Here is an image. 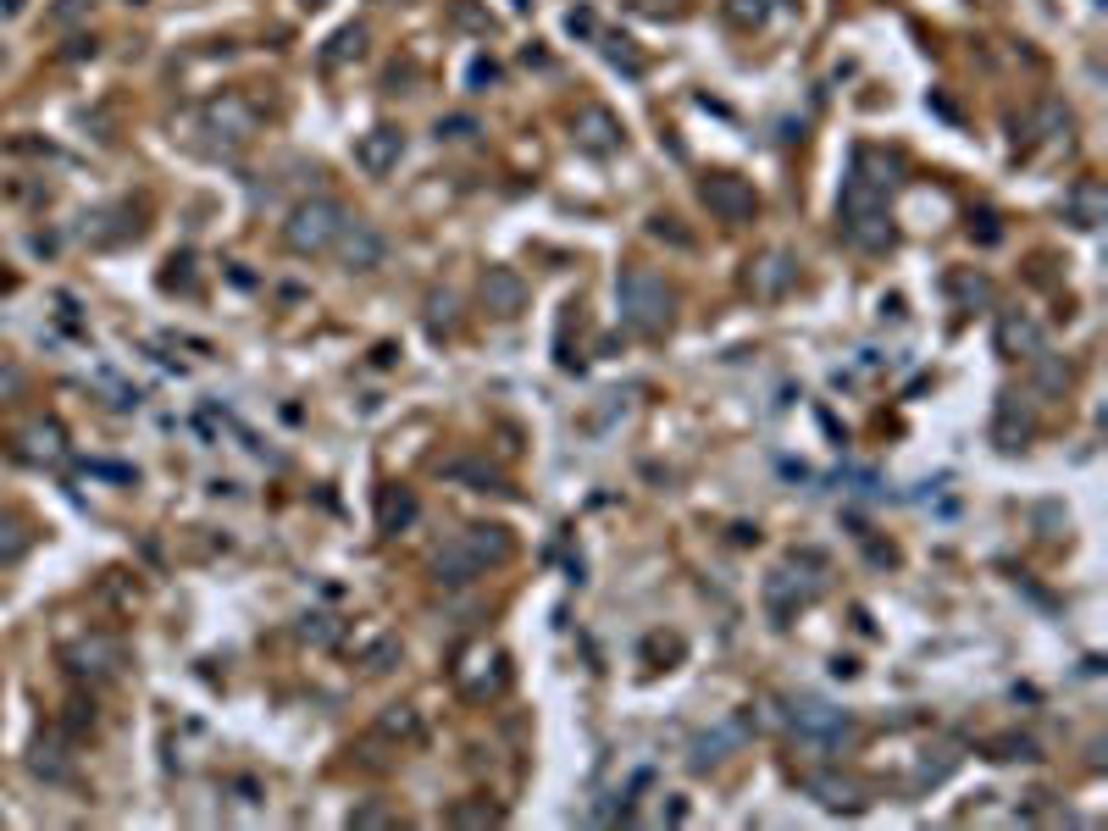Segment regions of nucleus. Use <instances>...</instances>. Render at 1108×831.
<instances>
[{
	"mask_svg": "<svg viewBox=\"0 0 1108 831\" xmlns=\"http://www.w3.org/2000/svg\"><path fill=\"white\" fill-rule=\"evenodd\" d=\"M416 522V499L410 493H383V532H399Z\"/></svg>",
	"mask_w": 1108,
	"mask_h": 831,
	"instance_id": "a211bd4d",
	"label": "nucleus"
},
{
	"mask_svg": "<svg viewBox=\"0 0 1108 831\" xmlns=\"http://www.w3.org/2000/svg\"><path fill=\"white\" fill-rule=\"evenodd\" d=\"M571 34H593V12H571Z\"/></svg>",
	"mask_w": 1108,
	"mask_h": 831,
	"instance_id": "c85d7f7f",
	"label": "nucleus"
},
{
	"mask_svg": "<svg viewBox=\"0 0 1108 831\" xmlns=\"http://www.w3.org/2000/svg\"><path fill=\"white\" fill-rule=\"evenodd\" d=\"M18 7H23V0H0V12H7V17H12V12H18Z\"/></svg>",
	"mask_w": 1108,
	"mask_h": 831,
	"instance_id": "7c9ffc66",
	"label": "nucleus"
},
{
	"mask_svg": "<svg viewBox=\"0 0 1108 831\" xmlns=\"http://www.w3.org/2000/svg\"><path fill=\"white\" fill-rule=\"evenodd\" d=\"M206 122L222 128L228 144H244V139L255 133V112H249L244 101H233V95H228V101H211V106H206Z\"/></svg>",
	"mask_w": 1108,
	"mask_h": 831,
	"instance_id": "4468645a",
	"label": "nucleus"
},
{
	"mask_svg": "<svg viewBox=\"0 0 1108 831\" xmlns=\"http://www.w3.org/2000/svg\"><path fill=\"white\" fill-rule=\"evenodd\" d=\"M482 300H488L493 316H516V311L527 305V283H522V272H516V267H488V278H482Z\"/></svg>",
	"mask_w": 1108,
	"mask_h": 831,
	"instance_id": "9d476101",
	"label": "nucleus"
},
{
	"mask_svg": "<svg viewBox=\"0 0 1108 831\" xmlns=\"http://www.w3.org/2000/svg\"><path fill=\"white\" fill-rule=\"evenodd\" d=\"M34 771H39V776H56V782L67 776V760H61V748H56V742H50V748H45V742L34 748Z\"/></svg>",
	"mask_w": 1108,
	"mask_h": 831,
	"instance_id": "412c9836",
	"label": "nucleus"
},
{
	"mask_svg": "<svg viewBox=\"0 0 1108 831\" xmlns=\"http://www.w3.org/2000/svg\"><path fill=\"white\" fill-rule=\"evenodd\" d=\"M616 305H621V321L632 327V332H665L670 327V289H665V278L660 272H649V267H627L621 278H616Z\"/></svg>",
	"mask_w": 1108,
	"mask_h": 831,
	"instance_id": "f257e3e1",
	"label": "nucleus"
},
{
	"mask_svg": "<svg viewBox=\"0 0 1108 831\" xmlns=\"http://www.w3.org/2000/svg\"><path fill=\"white\" fill-rule=\"evenodd\" d=\"M998 350L1014 355V361L1042 355V327H1037L1031 316H1019V311H1003V316H998Z\"/></svg>",
	"mask_w": 1108,
	"mask_h": 831,
	"instance_id": "1a4fd4ad",
	"label": "nucleus"
},
{
	"mask_svg": "<svg viewBox=\"0 0 1108 831\" xmlns=\"http://www.w3.org/2000/svg\"><path fill=\"white\" fill-rule=\"evenodd\" d=\"M399 161H405V133L399 128H372V133L355 139V166H361V173L388 178Z\"/></svg>",
	"mask_w": 1108,
	"mask_h": 831,
	"instance_id": "20e7f679",
	"label": "nucleus"
},
{
	"mask_svg": "<svg viewBox=\"0 0 1108 831\" xmlns=\"http://www.w3.org/2000/svg\"><path fill=\"white\" fill-rule=\"evenodd\" d=\"M1070 206H1075V222H1081V227H1097V211H1103V189H1097V184H1081Z\"/></svg>",
	"mask_w": 1108,
	"mask_h": 831,
	"instance_id": "6ab92c4d",
	"label": "nucleus"
},
{
	"mask_svg": "<svg viewBox=\"0 0 1108 831\" xmlns=\"http://www.w3.org/2000/svg\"><path fill=\"white\" fill-rule=\"evenodd\" d=\"M23 388V377H18V366H0V394H18Z\"/></svg>",
	"mask_w": 1108,
	"mask_h": 831,
	"instance_id": "bb28decb",
	"label": "nucleus"
},
{
	"mask_svg": "<svg viewBox=\"0 0 1108 831\" xmlns=\"http://www.w3.org/2000/svg\"><path fill=\"white\" fill-rule=\"evenodd\" d=\"M305 637H316V643H327L333 637V627H327V616H305V627H300Z\"/></svg>",
	"mask_w": 1108,
	"mask_h": 831,
	"instance_id": "393cba45",
	"label": "nucleus"
},
{
	"mask_svg": "<svg viewBox=\"0 0 1108 831\" xmlns=\"http://www.w3.org/2000/svg\"><path fill=\"white\" fill-rule=\"evenodd\" d=\"M338 256H345V267L350 272H377L383 267V256H388V244H383V233L377 227H366V222H350L345 233H338Z\"/></svg>",
	"mask_w": 1108,
	"mask_h": 831,
	"instance_id": "39448f33",
	"label": "nucleus"
},
{
	"mask_svg": "<svg viewBox=\"0 0 1108 831\" xmlns=\"http://www.w3.org/2000/svg\"><path fill=\"white\" fill-rule=\"evenodd\" d=\"M699 200H704L721 222H754V211H759L754 184H743V178H732V173H710V178L699 184Z\"/></svg>",
	"mask_w": 1108,
	"mask_h": 831,
	"instance_id": "7ed1b4c3",
	"label": "nucleus"
},
{
	"mask_svg": "<svg viewBox=\"0 0 1108 831\" xmlns=\"http://www.w3.org/2000/svg\"><path fill=\"white\" fill-rule=\"evenodd\" d=\"M361 39H366L361 28H345V34H338V39L327 45V56H322V61H327V67H338L345 56H361Z\"/></svg>",
	"mask_w": 1108,
	"mask_h": 831,
	"instance_id": "aec40b11",
	"label": "nucleus"
},
{
	"mask_svg": "<svg viewBox=\"0 0 1108 831\" xmlns=\"http://www.w3.org/2000/svg\"><path fill=\"white\" fill-rule=\"evenodd\" d=\"M350 227V211L338 206V200H305V206H294L289 211V227H283V238H289V249L294 256H327V249L338 244V233Z\"/></svg>",
	"mask_w": 1108,
	"mask_h": 831,
	"instance_id": "f03ea898",
	"label": "nucleus"
},
{
	"mask_svg": "<svg viewBox=\"0 0 1108 831\" xmlns=\"http://www.w3.org/2000/svg\"><path fill=\"white\" fill-rule=\"evenodd\" d=\"M471 133H477L471 117H444V122H439V139H450V144H460V139H471Z\"/></svg>",
	"mask_w": 1108,
	"mask_h": 831,
	"instance_id": "4be33fe9",
	"label": "nucleus"
},
{
	"mask_svg": "<svg viewBox=\"0 0 1108 831\" xmlns=\"http://www.w3.org/2000/svg\"><path fill=\"white\" fill-rule=\"evenodd\" d=\"M482 571H488V565L477 560V549H471L466 538H450V543L433 554V576L444 582V588H466V582L482 576Z\"/></svg>",
	"mask_w": 1108,
	"mask_h": 831,
	"instance_id": "6e6552de",
	"label": "nucleus"
},
{
	"mask_svg": "<svg viewBox=\"0 0 1108 831\" xmlns=\"http://www.w3.org/2000/svg\"><path fill=\"white\" fill-rule=\"evenodd\" d=\"M842 233L854 238L860 249H887V244H893L887 206H876V211H842Z\"/></svg>",
	"mask_w": 1108,
	"mask_h": 831,
	"instance_id": "ddd939ff",
	"label": "nucleus"
},
{
	"mask_svg": "<svg viewBox=\"0 0 1108 831\" xmlns=\"http://www.w3.org/2000/svg\"><path fill=\"white\" fill-rule=\"evenodd\" d=\"M67 659H72V677H117L123 671V643L95 632V637H83Z\"/></svg>",
	"mask_w": 1108,
	"mask_h": 831,
	"instance_id": "0eeeda50",
	"label": "nucleus"
},
{
	"mask_svg": "<svg viewBox=\"0 0 1108 831\" xmlns=\"http://www.w3.org/2000/svg\"><path fill=\"white\" fill-rule=\"evenodd\" d=\"M305 7H327V0H305Z\"/></svg>",
	"mask_w": 1108,
	"mask_h": 831,
	"instance_id": "2f4dec72",
	"label": "nucleus"
},
{
	"mask_svg": "<svg viewBox=\"0 0 1108 831\" xmlns=\"http://www.w3.org/2000/svg\"><path fill=\"white\" fill-rule=\"evenodd\" d=\"M23 554H28V532H23V522L0 516V565H18Z\"/></svg>",
	"mask_w": 1108,
	"mask_h": 831,
	"instance_id": "f3484780",
	"label": "nucleus"
},
{
	"mask_svg": "<svg viewBox=\"0 0 1108 831\" xmlns=\"http://www.w3.org/2000/svg\"><path fill=\"white\" fill-rule=\"evenodd\" d=\"M383 731H394V737H416V715H410V710H388V715H383Z\"/></svg>",
	"mask_w": 1108,
	"mask_h": 831,
	"instance_id": "5701e85b",
	"label": "nucleus"
},
{
	"mask_svg": "<svg viewBox=\"0 0 1108 831\" xmlns=\"http://www.w3.org/2000/svg\"><path fill=\"white\" fill-rule=\"evenodd\" d=\"M493 78H499L493 61H471V83H493Z\"/></svg>",
	"mask_w": 1108,
	"mask_h": 831,
	"instance_id": "a878e982",
	"label": "nucleus"
},
{
	"mask_svg": "<svg viewBox=\"0 0 1108 831\" xmlns=\"http://www.w3.org/2000/svg\"><path fill=\"white\" fill-rule=\"evenodd\" d=\"M571 128H576V144H582V150H593V155H616V150H621V139H627V128H621V122H616L605 106H582Z\"/></svg>",
	"mask_w": 1108,
	"mask_h": 831,
	"instance_id": "423d86ee",
	"label": "nucleus"
},
{
	"mask_svg": "<svg viewBox=\"0 0 1108 831\" xmlns=\"http://www.w3.org/2000/svg\"><path fill=\"white\" fill-rule=\"evenodd\" d=\"M355 826H388L383 809H355Z\"/></svg>",
	"mask_w": 1108,
	"mask_h": 831,
	"instance_id": "cd10ccee",
	"label": "nucleus"
},
{
	"mask_svg": "<svg viewBox=\"0 0 1108 831\" xmlns=\"http://www.w3.org/2000/svg\"><path fill=\"white\" fill-rule=\"evenodd\" d=\"M793 726H798L804 737H815V742H842V737H848V715L831 710V704H815V699L793 704Z\"/></svg>",
	"mask_w": 1108,
	"mask_h": 831,
	"instance_id": "f8f14e48",
	"label": "nucleus"
},
{
	"mask_svg": "<svg viewBox=\"0 0 1108 831\" xmlns=\"http://www.w3.org/2000/svg\"><path fill=\"white\" fill-rule=\"evenodd\" d=\"M793 278H798V261L788 256V249H771L765 261H754L748 289H754L759 300H777V294H788V289H793Z\"/></svg>",
	"mask_w": 1108,
	"mask_h": 831,
	"instance_id": "9b49d317",
	"label": "nucleus"
},
{
	"mask_svg": "<svg viewBox=\"0 0 1108 831\" xmlns=\"http://www.w3.org/2000/svg\"><path fill=\"white\" fill-rule=\"evenodd\" d=\"M455 820H499L493 809H455Z\"/></svg>",
	"mask_w": 1108,
	"mask_h": 831,
	"instance_id": "c756f323",
	"label": "nucleus"
},
{
	"mask_svg": "<svg viewBox=\"0 0 1108 831\" xmlns=\"http://www.w3.org/2000/svg\"><path fill=\"white\" fill-rule=\"evenodd\" d=\"M83 12H90V0H61V7L50 12V23H56V28H67V23H72V17H83Z\"/></svg>",
	"mask_w": 1108,
	"mask_h": 831,
	"instance_id": "b1692460",
	"label": "nucleus"
},
{
	"mask_svg": "<svg viewBox=\"0 0 1108 831\" xmlns=\"http://www.w3.org/2000/svg\"><path fill=\"white\" fill-rule=\"evenodd\" d=\"M804 787H809L820 804H831V809H854V804H860L854 782H842V776H804Z\"/></svg>",
	"mask_w": 1108,
	"mask_h": 831,
	"instance_id": "2eb2a0df",
	"label": "nucleus"
},
{
	"mask_svg": "<svg viewBox=\"0 0 1108 831\" xmlns=\"http://www.w3.org/2000/svg\"><path fill=\"white\" fill-rule=\"evenodd\" d=\"M460 538L477 549V560H482V565L510 560V538H504V527H471V532H460Z\"/></svg>",
	"mask_w": 1108,
	"mask_h": 831,
	"instance_id": "dca6fc26",
	"label": "nucleus"
}]
</instances>
